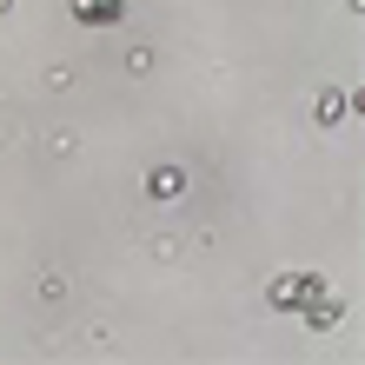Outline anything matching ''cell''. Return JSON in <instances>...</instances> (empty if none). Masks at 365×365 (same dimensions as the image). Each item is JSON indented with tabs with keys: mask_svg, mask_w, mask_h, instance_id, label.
Listing matches in <instances>:
<instances>
[{
	"mask_svg": "<svg viewBox=\"0 0 365 365\" xmlns=\"http://www.w3.org/2000/svg\"><path fill=\"white\" fill-rule=\"evenodd\" d=\"M180 186H186V173H180V166H153V173H146V192H153V200H173Z\"/></svg>",
	"mask_w": 365,
	"mask_h": 365,
	"instance_id": "277c9868",
	"label": "cell"
},
{
	"mask_svg": "<svg viewBox=\"0 0 365 365\" xmlns=\"http://www.w3.org/2000/svg\"><path fill=\"white\" fill-rule=\"evenodd\" d=\"M266 299H272L279 312H299L306 326H332V319H339V299L326 292L319 272H279L272 286H266Z\"/></svg>",
	"mask_w": 365,
	"mask_h": 365,
	"instance_id": "6da1fadb",
	"label": "cell"
},
{
	"mask_svg": "<svg viewBox=\"0 0 365 365\" xmlns=\"http://www.w3.org/2000/svg\"><path fill=\"white\" fill-rule=\"evenodd\" d=\"M0 14H7V0H0Z\"/></svg>",
	"mask_w": 365,
	"mask_h": 365,
	"instance_id": "5b68a950",
	"label": "cell"
},
{
	"mask_svg": "<svg viewBox=\"0 0 365 365\" xmlns=\"http://www.w3.org/2000/svg\"><path fill=\"white\" fill-rule=\"evenodd\" d=\"M120 14H126V0H73V20H80V27H113Z\"/></svg>",
	"mask_w": 365,
	"mask_h": 365,
	"instance_id": "7a4b0ae2",
	"label": "cell"
},
{
	"mask_svg": "<svg viewBox=\"0 0 365 365\" xmlns=\"http://www.w3.org/2000/svg\"><path fill=\"white\" fill-rule=\"evenodd\" d=\"M346 106H352L346 87H319V93H312V120H319V126H332V120H346Z\"/></svg>",
	"mask_w": 365,
	"mask_h": 365,
	"instance_id": "3957f363",
	"label": "cell"
}]
</instances>
